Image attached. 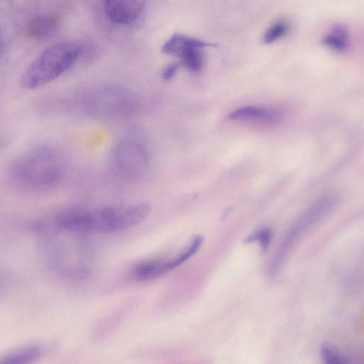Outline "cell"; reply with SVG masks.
Here are the masks:
<instances>
[{
    "label": "cell",
    "mask_w": 364,
    "mask_h": 364,
    "mask_svg": "<svg viewBox=\"0 0 364 364\" xmlns=\"http://www.w3.org/2000/svg\"><path fill=\"white\" fill-rule=\"evenodd\" d=\"M213 44L183 34L171 36L163 45L161 50L164 54L176 57L181 65L188 70L200 71L204 63L203 49Z\"/></svg>",
    "instance_id": "4"
},
{
    "label": "cell",
    "mask_w": 364,
    "mask_h": 364,
    "mask_svg": "<svg viewBox=\"0 0 364 364\" xmlns=\"http://www.w3.org/2000/svg\"><path fill=\"white\" fill-rule=\"evenodd\" d=\"M321 356L327 364H346L353 361L348 357L340 353L333 346L325 343L321 346Z\"/></svg>",
    "instance_id": "15"
},
{
    "label": "cell",
    "mask_w": 364,
    "mask_h": 364,
    "mask_svg": "<svg viewBox=\"0 0 364 364\" xmlns=\"http://www.w3.org/2000/svg\"><path fill=\"white\" fill-rule=\"evenodd\" d=\"M145 3L146 0H106L105 10L112 22L127 25L141 16Z\"/></svg>",
    "instance_id": "7"
},
{
    "label": "cell",
    "mask_w": 364,
    "mask_h": 364,
    "mask_svg": "<svg viewBox=\"0 0 364 364\" xmlns=\"http://www.w3.org/2000/svg\"><path fill=\"white\" fill-rule=\"evenodd\" d=\"M228 117L232 120H263L274 121L277 114L269 109L256 106H246L231 112Z\"/></svg>",
    "instance_id": "13"
},
{
    "label": "cell",
    "mask_w": 364,
    "mask_h": 364,
    "mask_svg": "<svg viewBox=\"0 0 364 364\" xmlns=\"http://www.w3.org/2000/svg\"><path fill=\"white\" fill-rule=\"evenodd\" d=\"M178 64L176 63L168 65L162 72V78L165 80H171L177 73Z\"/></svg>",
    "instance_id": "17"
},
{
    "label": "cell",
    "mask_w": 364,
    "mask_h": 364,
    "mask_svg": "<svg viewBox=\"0 0 364 364\" xmlns=\"http://www.w3.org/2000/svg\"><path fill=\"white\" fill-rule=\"evenodd\" d=\"M289 31V23L282 19L273 23L265 31L262 41L266 44L273 43L284 37Z\"/></svg>",
    "instance_id": "14"
},
{
    "label": "cell",
    "mask_w": 364,
    "mask_h": 364,
    "mask_svg": "<svg viewBox=\"0 0 364 364\" xmlns=\"http://www.w3.org/2000/svg\"><path fill=\"white\" fill-rule=\"evenodd\" d=\"M322 43L334 51L345 52L350 46L349 31L343 25H336L323 36Z\"/></svg>",
    "instance_id": "12"
},
{
    "label": "cell",
    "mask_w": 364,
    "mask_h": 364,
    "mask_svg": "<svg viewBox=\"0 0 364 364\" xmlns=\"http://www.w3.org/2000/svg\"><path fill=\"white\" fill-rule=\"evenodd\" d=\"M81 49L73 43H56L45 49L25 70L20 78L22 87L33 90L54 80L76 62Z\"/></svg>",
    "instance_id": "2"
},
{
    "label": "cell",
    "mask_w": 364,
    "mask_h": 364,
    "mask_svg": "<svg viewBox=\"0 0 364 364\" xmlns=\"http://www.w3.org/2000/svg\"><path fill=\"white\" fill-rule=\"evenodd\" d=\"M91 211L75 206L65 208L54 218V223L58 229L71 233H85L92 231Z\"/></svg>",
    "instance_id": "6"
},
{
    "label": "cell",
    "mask_w": 364,
    "mask_h": 364,
    "mask_svg": "<svg viewBox=\"0 0 364 364\" xmlns=\"http://www.w3.org/2000/svg\"><path fill=\"white\" fill-rule=\"evenodd\" d=\"M43 353V348L37 344H29L12 350L0 357L2 364H26L38 360Z\"/></svg>",
    "instance_id": "11"
},
{
    "label": "cell",
    "mask_w": 364,
    "mask_h": 364,
    "mask_svg": "<svg viewBox=\"0 0 364 364\" xmlns=\"http://www.w3.org/2000/svg\"><path fill=\"white\" fill-rule=\"evenodd\" d=\"M337 196L326 195L316 202L299 221L305 229L314 225L323 218L335 206Z\"/></svg>",
    "instance_id": "10"
},
{
    "label": "cell",
    "mask_w": 364,
    "mask_h": 364,
    "mask_svg": "<svg viewBox=\"0 0 364 364\" xmlns=\"http://www.w3.org/2000/svg\"><path fill=\"white\" fill-rule=\"evenodd\" d=\"M57 14H40L31 18L25 26V35L31 40L39 41L50 36L60 24Z\"/></svg>",
    "instance_id": "8"
},
{
    "label": "cell",
    "mask_w": 364,
    "mask_h": 364,
    "mask_svg": "<svg viewBox=\"0 0 364 364\" xmlns=\"http://www.w3.org/2000/svg\"><path fill=\"white\" fill-rule=\"evenodd\" d=\"M112 156L116 169L127 177H135L142 173L150 159L146 145L133 137L124 139L117 144Z\"/></svg>",
    "instance_id": "5"
},
{
    "label": "cell",
    "mask_w": 364,
    "mask_h": 364,
    "mask_svg": "<svg viewBox=\"0 0 364 364\" xmlns=\"http://www.w3.org/2000/svg\"><path fill=\"white\" fill-rule=\"evenodd\" d=\"M150 211V207L144 203L97 209L95 213V231L112 233L127 229L145 220Z\"/></svg>",
    "instance_id": "3"
},
{
    "label": "cell",
    "mask_w": 364,
    "mask_h": 364,
    "mask_svg": "<svg viewBox=\"0 0 364 364\" xmlns=\"http://www.w3.org/2000/svg\"><path fill=\"white\" fill-rule=\"evenodd\" d=\"M177 267L175 257L157 259L138 264L133 270L134 277L139 281L156 279Z\"/></svg>",
    "instance_id": "9"
},
{
    "label": "cell",
    "mask_w": 364,
    "mask_h": 364,
    "mask_svg": "<svg viewBox=\"0 0 364 364\" xmlns=\"http://www.w3.org/2000/svg\"><path fill=\"white\" fill-rule=\"evenodd\" d=\"M272 237V230L270 228L266 227L253 232L244 240L246 244L251 243L255 240H258L262 252H266Z\"/></svg>",
    "instance_id": "16"
},
{
    "label": "cell",
    "mask_w": 364,
    "mask_h": 364,
    "mask_svg": "<svg viewBox=\"0 0 364 364\" xmlns=\"http://www.w3.org/2000/svg\"><path fill=\"white\" fill-rule=\"evenodd\" d=\"M65 173L62 154L48 146L28 149L9 167V178L16 188L28 193H43L55 188Z\"/></svg>",
    "instance_id": "1"
},
{
    "label": "cell",
    "mask_w": 364,
    "mask_h": 364,
    "mask_svg": "<svg viewBox=\"0 0 364 364\" xmlns=\"http://www.w3.org/2000/svg\"><path fill=\"white\" fill-rule=\"evenodd\" d=\"M1 41L0 40V50H1Z\"/></svg>",
    "instance_id": "18"
}]
</instances>
